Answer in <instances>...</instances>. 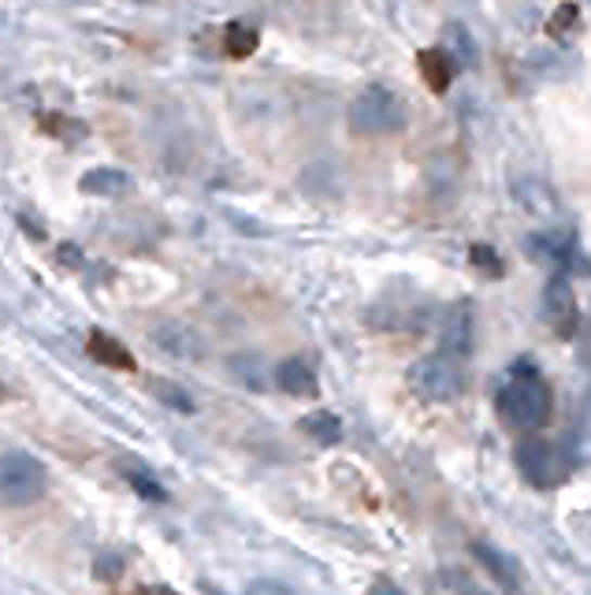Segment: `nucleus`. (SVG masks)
Segmentation results:
<instances>
[{
    "label": "nucleus",
    "mask_w": 591,
    "mask_h": 595,
    "mask_svg": "<svg viewBox=\"0 0 591 595\" xmlns=\"http://www.w3.org/2000/svg\"><path fill=\"white\" fill-rule=\"evenodd\" d=\"M499 417L514 432H540L551 421L554 395L540 376H510V383L499 391Z\"/></svg>",
    "instance_id": "obj_1"
},
{
    "label": "nucleus",
    "mask_w": 591,
    "mask_h": 595,
    "mask_svg": "<svg viewBox=\"0 0 591 595\" xmlns=\"http://www.w3.org/2000/svg\"><path fill=\"white\" fill-rule=\"evenodd\" d=\"M406 127V104L395 90L372 83L350 101V130L361 138H384Z\"/></svg>",
    "instance_id": "obj_2"
},
{
    "label": "nucleus",
    "mask_w": 591,
    "mask_h": 595,
    "mask_svg": "<svg viewBox=\"0 0 591 595\" xmlns=\"http://www.w3.org/2000/svg\"><path fill=\"white\" fill-rule=\"evenodd\" d=\"M514 466L521 477L528 480L532 488H558L569 480V454L562 451L554 440H540V435H528V440H521L514 446Z\"/></svg>",
    "instance_id": "obj_3"
},
{
    "label": "nucleus",
    "mask_w": 591,
    "mask_h": 595,
    "mask_svg": "<svg viewBox=\"0 0 591 595\" xmlns=\"http://www.w3.org/2000/svg\"><path fill=\"white\" fill-rule=\"evenodd\" d=\"M49 492V469L34 454H0V506H30Z\"/></svg>",
    "instance_id": "obj_4"
},
{
    "label": "nucleus",
    "mask_w": 591,
    "mask_h": 595,
    "mask_svg": "<svg viewBox=\"0 0 591 595\" xmlns=\"http://www.w3.org/2000/svg\"><path fill=\"white\" fill-rule=\"evenodd\" d=\"M406 380H410V388L416 391V395L428 398V402H458L468 388L465 365L454 362V357H447L442 350L439 354L421 357Z\"/></svg>",
    "instance_id": "obj_5"
},
{
    "label": "nucleus",
    "mask_w": 591,
    "mask_h": 595,
    "mask_svg": "<svg viewBox=\"0 0 591 595\" xmlns=\"http://www.w3.org/2000/svg\"><path fill=\"white\" fill-rule=\"evenodd\" d=\"M540 313H543V320L554 328V336L569 339L573 331H577V320H580L577 294H573V287H569L566 276H551V279H547L543 298H540Z\"/></svg>",
    "instance_id": "obj_6"
},
{
    "label": "nucleus",
    "mask_w": 591,
    "mask_h": 595,
    "mask_svg": "<svg viewBox=\"0 0 591 595\" xmlns=\"http://www.w3.org/2000/svg\"><path fill=\"white\" fill-rule=\"evenodd\" d=\"M476 350V313L468 302L450 305L447 320H442V354L454 362H468Z\"/></svg>",
    "instance_id": "obj_7"
},
{
    "label": "nucleus",
    "mask_w": 591,
    "mask_h": 595,
    "mask_svg": "<svg viewBox=\"0 0 591 595\" xmlns=\"http://www.w3.org/2000/svg\"><path fill=\"white\" fill-rule=\"evenodd\" d=\"M153 343L160 346V354L176 357V362H202L205 357V343L190 324L182 320H164L153 328Z\"/></svg>",
    "instance_id": "obj_8"
},
{
    "label": "nucleus",
    "mask_w": 591,
    "mask_h": 595,
    "mask_svg": "<svg viewBox=\"0 0 591 595\" xmlns=\"http://www.w3.org/2000/svg\"><path fill=\"white\" fill-rule=\"evenodd\" d=\"M510 194L525 213L532 216H558V198H554V190L547 187L540 175H517L514 182H510Z\"/></svg>",
    "instance_id": "obj_9"
},
{
    "label": "nucleus",
    "mask_w": 591,
    "mask_h": 595,
    "mask_svg": "<svg viewBox=\"0 0 591 595\" xmlns=\"http://www.w3.org/2000/svg\"><path fill=\"white\" fill-rule=\"evenodd\" d=\"M275 388L291 398H317L320 395L317 372H312V365L301 362V357H286V362L275 365Z\"/></svg>",
    "instance_id": "obj_10"
},
{
    "label": "nucleus",
    "mask_w": 591,
    "mask_h": 595,
    "mask_svg": "<svg viewBox=\"0 0 591 595\" xmlns=\"http://www.w3.org/2000/svg\"><path fill=\"white\" fill-rule=\"evenodd\" d=\"M473 558L494 577V581L502 584V588H521V584H525V573H521L517 558L506 555V550H499V547H491V544H480V540H476Z\"/></svg>",
    "instance_id": "obj_11"
},
{
    "label": "nucleus",
    "mask_w": 591,
    "mask_h": 595,
    "mask_svg": "<svg viewBox=\"0 0 591 595\" xmlns=\"http://www.w3.org/2000/svg\"><path fill=\"white\" fill-rule=\"evenodd\" d=\"M416 67H421V78L428 83L432 93H447L458 75V64L447 49H421L416 52Z\"/></svg>",
    "instance_id": "obj_12"
},
{
    "label": "nucleus",
    "mask_w": 591,
    "mask_h": 595,
    "mask_svg": "<svg viewBox=\"0 0 591 595\" xmlns=\"http://www.w3.org/2000/svg\"><path fill=\"white\" fill-rule=\"evenodd\" d=\"M86 354L93 357V362L108 365V369H119V372H134L138 362L134 354L119 343L116 336H108V331H90V339H86Z\"/></svg>",
    "instance_id": "obj_13"
},
{
    "label": "nucleus",
    "mask_w": 591,
    "mask_h": 595,
    "mask_svg": "<svg viewBox=\"0 0 591 595\" xmlns=\"http://www.w3.org/2000/svg\"><path fill=\"white\" fill-rule=\"evenodd\" d=\"M78 190L90 198H119L130 190V175L119 168H93L78 179Z\"/></svg>",
    "instance_id": "obj_14"
},
{
    "label": "nucleus",
    "mask_w": 591,
    "mask_h": 595,
    "mask_svg": "<svg viewBox=\"0 0 591 595\" xmlns=\"http://www.w3.org/2000/svg\"><path fill=\"white\" fill-rule=\"evenodd\" d=\"M528 250H532L536 257L551 261V265H569V257H573V235H566V231L532 235V239H528Z\"/></svg>",
    "instance_id": "obj_15"
},
{
    "label": "nucleus",
    "mask_w": 591,
    "mask_h": 595,
    "mask_svg": "<svg viewBox=\"0 0 591 595\" xmlns=\"http://www.w3.org/2000/svg\"><path fill=\"white\" fill-rule=\"evenodd\" d=\"M301 435H309L312 443L320 446H335L338 440H343V421H338L335 414H327V409H317V414H306L298 421Z\"/></svg>",
    "instance_id": "obj_16"
},
{
    "label": "nucleus",
    "mask_w": 591,
    "mask_h": 595,
    "mask_svg": "<svg viewBox=\"0 0 591 595\" xmlns=\"http://www.w3.org/2000/svg\"><path fill=\"white\" fill-rule=\"evenodd\" d=\"M260 49V34L257 26L249 23H228V30H223V52H228L231 60H249L254 52Z\"/></svg>",
    "instance_id": "obj_17"
},
{
    "label": "nucleus",
    "mask_w": 591,
    "mask_h": 595,
    "mask_svg": "<svg viewBox=\"0 0 591 595\" xmlns=\"http://www.w3.org/2000/svg\"><path fill=\"white\" fill-rule=\"evenodd\" d=\"M150 391H153V398H156V402H164V406L176 409V414H182V417L197 414V402L190 398L187 391L179 388V383L164 380V376H153V380H150Z\"/></svg>",
    "instance_id": "obj_18"
},
{
    "label": "nucleus",
    "mask_w": 591,
    "mask_h": 595,
    "mask_svg": "<svg viewBox=\"0 0 591 595\" xmlns=\"http://www.w3.org/2000/svg\"><path fill=\"white\" fill-rule=\"evenodd\" d=\"M447 52L454 56V64H458V67H476V56H480V49H476L473 34H468L462 23H450Z\"/></svg>",
    "instance_id": "obj_19"
},
{
    "label": "nucleus",
    "mask_w": 591,
    "mask_h": 595,
    "mask_svg": "<svg viewBox=\"0 0 591 595\" xmlns=\"http://www.w3.org/2000/svg\"><path fill=\"white\" fill-rule=\"evenodd\" d=\"M468 265H473L480 276H488V279L506 276V265H502V257L491 246H473V250H468Z\"/></svg>",
    "instance_id": "obj_20"
},
{
    "label": "nucleus",
    "mask_w": 591,
    "mask_h": 595,
    "mask_svg": "<svg viewBox=\"0 0 591 595\" xmlns=\"http://www.w3.org/2000/svg\"><path fill=\"white\" fill-rule=\"evenodd\" d=\"M124 477H127V484L134 488L142 498H150V503H168V492H164L160 484L153 480V472H145V469H124Z\"/></svg>",
    "instance_id": "obj_21"
},
{
    "label": "nucleus",
    "mask_w": 591,
    "mask_h": 595,
    "mask_svg": "<svg viewBox=\"0 0 591 595\" xmlns=\"http://www.w3.org/2000/svg\"><path fill=\"white\" fill-rule=\"evenodd\" d=\"M577 20H580V8L577 4H558L551 12V20H547V30H551L554 38H566V34H573Z\"/></svg>",
    "instance_id": "obj_22"
},
{
    "label": "nucleus",
    "mask_w": 591,
    "mask_h": 595,
    "mask_svg": "<svg viewBox=\"0 0 591 595\" xmlns=\"http://www.w3.org/2000/svg\"><path fill=\"white\" fill-rule=\"evenodd\" d=\"M246 595H301V592L286 588V584H280V581H254L246 588Z\"/></svg>",
    "instance_id": "obj_23"
},
{
    "label": "nucleus",
    "mask_w": 591,
    "mask_h": 595,
    "mask_svg": "<svg viewBox=\"0 0 591 595\" xmlns=\"http://www.w3.org/2000/svg\"><path fill=\"white\" fill-rule=\"evenodd\" d=\"M369 595H410L402 588V584H395L390 577H376V581L369 584Z\"/></svg>",
    "instance_id": "obj_24"
},
{
    "label": "nucleus",
    "mask_w": 591,
    "mask_h": 595,
    "mask_svg": "<svg viewBox=\"0 0 591 595\" xmlns=\"http://www.w3.org/2000/svg\"><path fill=\"white\" fill-rule=\"evenodd\" d=\"M98 573L101 577H119V573H124V562H119V558H101Z\"/></svg>",
    "instance_id": "obj_25"
},
{
    "label": "nucleus",
    "mask_w": 591,
    "mask_h": 595,
    "mask_svg": "<svg viewBox=\"0 0 591 595\" xmlns=\"http://www.w3.org/2000/svg\"><path fill=\"white\" fill-rule=\"evenodd\" d=\"M134 595H179V592L168 588V584H145V588H138Z\"/></svg>",
    "instance_id": "obj_26"
},
{
    "label": "nucleus",
    "mask_w": 591,
    "mask_h": 595,
    "mask_svg": "<svg viewBox=\"0 0 591 595\" xmlns=\"http://www.w3.org/2000/svg\"><path fill=\"white\" fill-rule=\"evenodd\" d=\"M60 257H64V261H67V265H72V268H78V265H82V257H78V250H75V246H60Z\"/></svg>",
    "instance_id": "obj_27"
}]
</instances>
